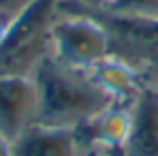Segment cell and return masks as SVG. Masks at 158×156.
<instances>
[{"mask_svg":"<svg viewBox=\"0 0 158 156\" xmlns=\"http://www.w3.org/2000/svg\"><path fill=\"white\" fill-rule=\"evenodd\" d=\"M32 81L36 88L34 122L43 126L75 130L118 105L90 71L71 69L52 56L41 60Z\"/></svg>","mask_w":158,"mask_h":156,"instance_id":"1","label":"cell"},{"mask_svg":"<svg viewBox=\"0 0 158 156\" xmlns=\"http://www.w3.org/2000/svg\"><path fill=\"white\" fill-rule=\"evenodd\" d=\"M58 0H32L0 41V77H32L52 49Z\"/></svg>","mask_w":158,"mask_h":156,"instance_id":"2","label":"cell"},{"mask_svg":"<svg viewBox=\"0 0 158 156\" xmlns=\"http://www.w3.org/2000/svg\"><path fill=\"white\" fill-rule=\"evenodd\" d=\"M49 56L71 69L92 71L109 58V36L98 22L88 17L56 19Z\"/></svg>","mask_w":158,"mask_h":156,"instance_id":"3","label":"cell"},{"mask_svg":"<svg viewBox=\"0 0 158 156\" xmlns=\"http://www.w3.org/2000/svg\"><path fill=\"white\" fill-rule=\"evenodd\" d=\"M36 118L32 77H0V133L15 141Z\"/></svg>","mask_w":158,"mask_h":156,"instance_id":"4","label":"cell"},{"mask_svg":"<svg viewBox=\"0 0 158 156\" xmlns=\"http://www.w3.org/2000/svg\"><path fill=\"white\" fill-rule=\"evenodd\" d=\"M92 150L83 145L77 130L30 124L15 141L13 156H88Z\"/></svg>","mask_w":158,"mask_h":156,"instance_id":"5","label":"cell"},{"mask_svg":"<svg viewBox=\"0 0 158 156\" xmlns=\"http://www.w3.org/2000/svg\"><path fill=\"white\" fill-rule=\"evenodd\" d=\"M131 111L132 124L122 156H158V92L139 90Z\"/></svg>","mask_w":158,"mask_h":156,"instance_id":"6","label":"cell"},{"mask_svg":"<svg viewBox=\"0 0 158 156\" xmlns=\"http://www.w3.org/2000/svg\"><path fill=\"white\" fill-rule=\"evenodd\" d=\"M111 11L124 19H141L158 24V0H113Z\"/></svg>","mask_w":158,"mask_h":156,"instance_id":"7","label":"cell"},{"mask_svg":"<svg viewBox=\"0 0 158 156\" xmlns=\"http://www.w3.org/2000/svg\"><path fill=\"white\" fill-rule=\"evenodd\" d=\"M0 156H13V141L0 133Z\"/></svg>","mask_w":158,"mask_h":156,"instance_id":"8","label":"cell"},{"mask_svg":"<svg viewBox=\"0 0 158 156\" xmlns=\"http://www.w3.org/2000/svg\"><path fill=\"white\" fill-rule=\"evenodd\" d=\"M13 24V19H9V17H4V15H0V41L4 39V34H6V30L9 26Z\"/></svg>","mask_w":158,"mask_h":156,"instance_id":"9","label":"cell"},{"mask_svg":"<svg viewBox=\"0 0 158 156\" xmlns=\"http://www.w3.org/2000/svg\"><path fill=\"white\" fill-rule=\"evenodd\" d=\"M96 156H113V154H107V152H98Z\"/></svg>","mask_w":158,"mask_h":156,"instance_id":"10","label":"cell"},{"mask_svg":"<svg viewBox=\"0 0 158 156\" xmlns=\"http://www.w3.org/2000/svg\"><path fill=\"white\" fill-rule=\"evenodd\" d=\"M96 154H98V150H92V152H90L88 156H96Z\"/></svg>","mask_w":158,"mask_h":156,"instance_id":"11","label":"cell"},{"mask_svg":"<svg viewBox=\"0 0 158 156\" xmlns=\"http://www.w3.org/2000/svg\"><path fill=\"white\" fill-rule=\"evenodd\" d=\"M111 2H113V0H111Z\"/></svg>","mask_w":158,"mask_h":156,"instance_id":"12","label":"cell"},{"mask_svg":"<svg viewBox=\"0 0 158 156\" xmlns=\"http://www.w3.org/2000/svg\"><path fill=\"white\" fill-rule=\"evenodd\" d=\"M109 2H111V0H109Z\"/></svg>","mask_w":158,"mask_h":156,"instance_id":"13","label":"cell"}]
</instances>
